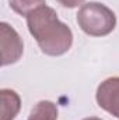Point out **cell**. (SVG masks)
<instances>
[{
	"mask_svg": "<svg viewBox=\"0 0 119 120\" xmlns=\"http://www.w3.org/2000/svg\"><path fill=\"white\" fill-rule=\"evenodd\" d=\"M30 34L36 41L42 53L48 56H62L73 45V32L62 22L56 11L44 4L25 17Z\"/></svg>",
	"mask_w": 119,
	"mask_h": 120,
	"instance_id": "obj_1",
	"label": "cell"
},
{
	"mask_svg": "<svg viewBox=\"0 0 119 120\" xmlns=\"http://www.w3.org/2000/svg\"><path fill=\"white\" fill-rule=\"evenodd\" d=\"M77 24L90 36H107L116 27V15L105 4L88 1L80 7Z\"/></svg>",
	"mask_w": 119,
	"mask_h": 120,
	"instance_id": "obj_2",
	"label": "cell"
},
{
	"mask_svg": "<svg viewBox=\"0 0 119 120\" xmlns=\"http://www.w3.org/2000/svg\"><path fill=\"white\" fill-rule=\"evenodd\" d=\"M0 48L3 67L17 63L24 53V43L21 36L7 22H0Z\"/></svg>",
	"mask_w": 119,
	"mask_h": 120,
	"instance_id": "obj_3",
	"label": "cell"
},
{
	"mask_svg": "<svg viewBox=\"0 0 119 120\" xmlns=\"http://www.w3.org/2000/svg\"><path fill=\"white\" fill-rule=\"evenodd\" d=\"M95 99L101 109L119 119V77L104 80L97 88Z\"/></svg>",
	"mask_w": 119,
	"mask_h": 120,
	"instance_id": "obj_4",
	"label": "cell"
},
{
	"mask_svg": "<svg viewBox=\"0 0 119 120\" xmlns=\"http://www.w3.org/2000/svg\"><path fill=\"white\" fill-rule=\"evenodd\" d=\"M0 96H1V120H14L21 108V99L18 94L13 90L3 88L0 91Z\"/></svg>",
	"mask_w": 119,
	"mask_h": 120,
	"instance_id": "obj_5",
	"label": "cell"
},
{
	"mask_svg": "<svg viewBox=\"0 0 119 120\" xmlns=\"http://www.w3.org/2000/svg\"><path fill=\"white\" fill-rule=\"evenodd\" d=\"M28 120H58V106L51 101H41L31 109Z\"/></svg>",
	"mask_w": 119,
	"mask_h": 120,
	"instance_id": "obj_6",
	"label": "cell"
},
{
	"mask_svg": "<svg viewBox=\"0 0 119 120\" xmlns=\"http://www.w3.org/2000/svg\"><path fill=\"white\" fill-rule=\"evenodd\" d=\"M10 7L20 15L27 17L31 11L45 4V0H8Z\"/></svg>",
	"mask_w": 119,
	"mask_h": 120,
	"instance_id": "obj_7",
	"label": "cell"
},
{
	"mask_svg": "<svg viewBox=\"0 0 119 120\" xmlns=\"http://www.w3.org/2000/svg\"><path fill=\"white\" fill-rule=\"evenodd\" d=\"M56 1L66 8H74V7L83 6V3H84V0H56Z\"/></svg>",
	"mask_w": 119,
	"mask_h": 120,
	"instance_id": "obj_8",
	"label": "cell"
},
{
	"mask_svg": "<svg viewBox=\"0 0 119 120\" xmlns=\"http://www.w3.org/2000/svg\"><path fill=\"white\" fill-rule=\"evenodd\" d=\"M83 120H102V119H99V117H95V116H90V117H86V119H83Z\"/></svg>",
	"mask_w": 119,
	"mask_h": 120,
	"instance_id": "obj_9",
	"label": "cell"
}]
</instances>
